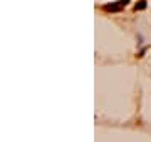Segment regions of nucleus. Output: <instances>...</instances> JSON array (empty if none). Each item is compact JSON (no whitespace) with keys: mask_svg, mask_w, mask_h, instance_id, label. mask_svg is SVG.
<instances>
[{"mask_svg":"<svg viewBox=\"0 0 151 142\" xmlns=\"http://www.w3.org/2000/svg\"><path fill=\"white\" fill-rule=\"evenodd\" d=\"M129 0H119L118 4H108V5H104V10H111V12H118L121 10L123 7H126V4H128Z\"/></svg>","mask_w":151,"mask_h":142,"instance_id":"obj_1","label":"nucleus"}]
</instances>
